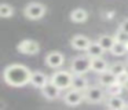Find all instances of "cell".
Returning <instances> with one entry per match:
<instances>
[{"instance_id":"obj_15","label":"cell","mask_w":128,"mask_h":110,"mask_svg":"<svg viewBox=\"0 0 128 110\" xmlns=\"http://www.w3.org/2000/svg\"><path fill=\"white\" fill-rule=\"evenodd\" d=\"M105 50H103V47L100 46L99 43L96 41H91V44L88 46V48H87L86 54L88 55L90 58H98V56H103V54H105Z\"/></svg>"},{"instance_id":"obj_18","label":"cell","mask_w":128,"mask_h":110,"mask_svg":"<svg viewBox=\"0 0 128 110\" xmlns=\"http://www.w3.org/2000/svg\"><path fill=\"white\" fill-rule=\"evenodd\" d=\"M88 80L84 77V74H74L73 77V82H72V88L74 90H80V91H86L88 88Z\"/></svg>"},{"instance_id":"obj_5","label":"cell","mask_w":128,"mask_h":110,"mask_svg":"<svg viewBox=\"0 0 128 110\" xmlns=\"http://www.w3.org/2000/svg\"><path fill=\"white\" fill-rule=\"evenodd\" d=\"M46 11H47V7L44 4L39 2H32L24 8V15L30 21H37V19L44 16Z\"/></svg>"},{"instance_id":"obj_23","label":"cell","mask_w":128,"mask_h":110,"mask_svg":"<svg viewBox=\"0 0 128 110\" xmlns=\"http://www.w3.org/2000/svg\"><path fill=\"white\" fill-rule=\"evenodd\" d=\"M114 38L116 41H121V43H128V33L122 29H117V32L114 33Z\"/></svg>"},{"instance_id":"obj_16","label":"cell","mask_w":128,"mask_h":110,"mask_svg":"<svg viewBox=\"0 0 128 110\" xmlns=\"http://www.w3.org/2000/svg\"><path fill=\"white\" fill-rule=\"evenodd\" d=\"M87 18H88V12L84 8H74L70 12V21L74 24H83L87 21Z\"/></svg>"},{"instance_id":"obj_10","label":"cell","mask_w":128,"mask_h":110,"mask_svg":"<svg viewBox=\"0 0 128 110\" xmlns=\"http://www.w3.org/2000/svg\"><path fill=\"white\" fill-rule=\"evenodd\" d=\"M90 44H91V40L83 34H76L70 38V46H72V48L77 50V51H87Z\"/></svg>"},{"instance_id":"obj_12","label":"cell","mask_w":128,"mask_h":110,"mask_svg":"<svg viewBox=\"0 0 128 110\" xmlns=\"http://www.w3.org/2000/svg\"><path fill=\"white\" fill-rule=\"evenodd\" d=\"M50 81V76L44 73V72H40V70H36L32 73V80H30V84L33 85L34 88H39L42 90L47 82Z\"/></svg>"},{"instance_id":"obj_3","label":"cell","mask_w":128,"mask_h":110,"mask_svg":"<svg viewBox=\"0 0 128 110\" xmlns=\"http://www.w3.org/2000/svg\"><path fill=\"white\" fill-rule=\"evenodd\" d=\"M69 70L73 74H86L91 70V58L88 55H77L72 58L69 63Z\"/></svg>"},{"instance_id":"obj_29","label":"cell","mask_w":128,"mask_h":110,"mask_svg":"<svg viewBox=\"0 0 128 110\" xmlns=\"http://www.w3.org/2000/svg\"><path fill=\"white\" fill-rule=\"evenodd\" d=\"M127 46H128V43H127Z\"/></svg>"},{"instance_id":"obj_13","label":"cell","mask_w":128,"mask_h":110,"mask_svg":"<svg viewBox=\"0 0 128 110\" xmlns=\"http://www.w3.org/2000/svg\"><path fill=\"white\" fill-rule=\"evenodd\" d=\"M116 81H117V76L114 73H112L109 69L98 74V84L102 85L103 88H108L109 85H112L113 82H116Z\"/></svg>"},{"instance_id":"obj_21","label":"cell","mask_w":128,"mask_h":110,"mask_svg":"<svg viewBox=\"0 0 128 110\" xmlns=\"http://www.w3.org/2000/svg\"><path fill=\"white\" fill-rule=\"evenodd\" d=\"M109 70H110L112 73H114L116 76H118V74L122 73V72L127 70V66H125L124 62H113V63H110V66H109Z\"/></svg>"},{"instance_id":"obj_26","label":"cell","mask_w":128,"mask_h":110,"mask_svg":"<svg viewBox=\"0 0 128 110\" xmlns=\"http://www.w3.org/2000/svg\"><path fill=\"white\" fill-rule=\"evenodd\" d=\"M124 88H125V90H127V91H128V81H127V82H125V85H124Z\"/></svg>"},{"instance_id":"obj_19","label":"cell","mask_w":128,"mask_h":110,"mask_svg":"<svg viewBox=\"0 0 128 110\" xmlns=\"http://www.w3.org/2000/svg\"><path fill=\"white\" fill-rule=\"evenodd\" d=\"M110 54L113 56H124L128 54V46L127 43H121V41H116L110 50Z\"/></svg>"},{"instance_id":"obj_17","label":"cell","mask_w":128,"mask_h":110,"mask_svg":"<svg viewBox=\"0 0 128 110\" xmlns=\"http://www.w3.org/2000/svg\"><path fill=\"white\" fill-rule=\"evenodd\" d=\"M96 40H98V43H99L100 46L103 47V50H105V51H109V52H110L113 44L116 43L114 34H100L99 37L96 38Z\"/></svg>"},{"instance_id":"obj_7","label":"cell","mask_w":128,"mask_h":110,"mask_svg":"<svg viewBox=\"0 0 128 110\" xmlns=\"http://www.w3.org/2000/svg\"><path fill=\"white\" fill-rule=\"evenodd\" d=\"M18 52L24 55H36L40 52V44L34 40L30 38H25V40H21L17 46Z\"/></svg>"},{"instance_id":"obj_6","label":"cell","mask_w":128,"mask_h":110,"mask_svg":"<svg viewBox=\"0 0 128 110\" xmlns=\"http://www.w3.org/2000/svg\"><path fill=\"white\" fill-rule=\"evenodd\" d=\"M62 99H64V102L68 106H78L81 102L86 100V98H84V91L74 90V88L66 90V92L62 96Z\"/></svg>"},{"instance_id":"obj_4","label":"cell","mask_w":128,"mask_h":110,"mask_svg":"<svg viewBox=\"0 0 128 110\" xmlns=\"http://www.w3.org/2000/svg\"><path fill=\"white\" fill-rule=\"evenodd\" d=\"M106 90H103L102 85H92L88 87L84 91V98L86 102L91 104H96V103H102L103 100H106Z\"/></svg>"},{"instance_id":"obj_25","label":"cell","mask_w":128,"mask_h":110,"mask_svg":"<svg viewBox=\"0 0 128 110\" xmlns=\"http://www.w3.org/2000/svg\"><path fill=\"white\" fill-rule=\"evenodd\" d=\"M118 28L120 29H122V30H125V32L128 33V18H125V19H122L121 22H120V25H118Z\"/></svg>"},{"instance_id":"obj_22","label":"cell","mask_w":128,"mask_h":110,"mask_svg":"<svg viewBox=\"0 0 128 110\" xmlns=\"http://www.w3.org/2000/svg\"><path fill=\"white\" fill-rule=\"evenodd\" d=\"M12 15H14V8L10 4L3 3V4L0 6V16H2V18H10V16H12Z\"/></svg>"},{"instance_id":"obj_27","label":"cell","mask_w":128,"mask_h":110,"mask_svg":"<svg viewBox=\"0 0 128 110\" xmlns=\"http://www.w3.org/2000/svg\"><path fill=\"white\" fill-rule=\"evenodd\" d=\"M125 110H128V103H127V106H125Z\"/></svg>"},{"instance_id":"obj_14","label":"cell","mask_w":128,"mask_h":110,"mask_svg":"<svg viewBox=\"0 0 128 110\" xmlns=\"http://www.w3.org/2000/svg\"><path fill=\"white\" fill-rule=\"evenodd\" d=\"M109 62L105 59L103 56H98V58H91V72L99 74L102 72L109 69Z\"/></svg>"},{"instance_id":"obj_20","label":"cell","mask_w":128,"mask_h":110,"mask_svg":"<svg viewBox=\"0 0 128 110\" xmlns=\"http://www.w3.org/2000/svg\"><path fill=\"white\" fill-rule=\"evenodd\" d=\"M124 90H125L124 85H122L121 82L116 81V82H113L112 85H109V87L106 88V94H108L109 96H113V95H121Z\"/></svg>"},{"instance_id":"obj_1","label":"cell","mask_w":128,"mask_h":110,"mask_svg":"<svg viewBox=\"0 0 128 110\" xmlns=\"http://www.w3.org/2000/svg\"><path fill=\"white\" fill-rule=\"evenodd\" d=\"M32 73L33 72L28 66L22 65V63H12V65H8L4 69L3 78H4V82L10 87L21 88L30 84Z\"/></svg>"},{"instance_id":"obj_24","label":"cell","mask_w":128,"mask_h":110,"mask_svg":"<svg viewBox=\"0 0 128 110\" xmlns=\"http://www.w3.org/2000/svg\"><path fill=\"white\" fill-rule=\"evenodd\" d=\"M117 81L121 82L122 85H125V82L128 81V70H125V72H122L121 74H118V76H117Z\"/></svg>"},{"instance_id":"obj_11","label":"cell","mask_w":128,"mask_h":110,"mask_svg":"<svg viewBox=\"0 0 128 110\" xmlns=\"http://www.w3.org/2000/svg\"><path fill=\"white\" fill-rule=\"evenodd\" d=\"M127 106V102L121 95H113L106 99V107L110 110H124Z\"/></svg>"},{"instance_id":"obj_2","label":"cell","mask_w":128,"mask_h":110,"mask_svg":"<svg viewBox=\"0 0 128 110\" xmlns=\"http://www.w3.org/2000/svg\"><path fill=\"white\" fill-rule=\"evenodd\" d=\"M73 77L74 74L70 70H61V69H56L52 74L50 76V80L59 87L62 91H66L69 88H72V82H73Z\"/></svg>"},{"instance_id":"obj_28","label":"cell","mask_w":128,"mask_h":110,"mask_svg":"<svg viewBox=\"0 0 128 110\" xmlns=\"http://www.w3.org/2000/svg\"><path fill=\"white\" fill-rule=\"evenodd\" d=\"M127 63H128V59H127Z\"/></svg>"},{"instance_id":"obj_8","label":"cell","mask_w":128,"mask_h":110,"mask_svg":"<svg viewBox=\"0 0 128 110\" xmlns=\"http://www.w3.org/2000/svg\"><path fill=\"white\" fill-rule=\"evenodd\" d=\"M44 62L48 68L51 69H61L65 63V55L59 51H51L46 55L44 58Z\"/></svg>"},{"instance_id":"obj_9","label":"cell","mask_w":128,"mask_h":110,"mask_svg":"<svg viewBox=\"0 0 128 110\" xmlns=\"http://www.w3.org/2000/svg\"><path fill=\"white\" fill-rule=\"evenodd\" d=\"M61 92H62V90L59 87H56L51 80L42 88V95L44 96L47 100H56V99L61 96Z\"/></svg>"}]
</instances>
